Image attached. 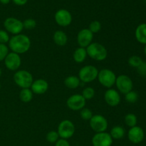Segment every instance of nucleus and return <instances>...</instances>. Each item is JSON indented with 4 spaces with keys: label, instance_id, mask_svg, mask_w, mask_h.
Returning <instances> with one entry per match:
<instances>
[{
    "label": "nucleus",
    "instance_id": "26",
    "mask_svg": "<svg viewBox=\"0 0 146 146\" xmlns=\"http://www.w3.org/2000/svg\"><path fill=\"white\" fill-rule=\"evenodd\" d=\"M125 99L129 104H135L138 100V94L135 91H131L125 94Z\"/></svg>",
    "mask_w": 146,
    "mask_h": 146
},
{
    "label": "nucleus",
    "instance_id": "5",
    "mask_svg": "<svg viewBox=\"0 0 146 146\" xmlns=\"http://www.w3.org/2000/svg\"><path fill=\"white\" fill-rule=\"evenodd\" d=\"M98 70L94 66L86 65L82 67L78 72V78L84 83H91L98 77Z\"/></svg>",
    "mask_w": 146,
    "mask_h": 146
},
{
    "label": "nucleus",
    "instance_id": "40",
    "mask_svg": "<svg viewBox=\"0 0 146 146\" xmlns=\"http://www.w3.org/2000/svg\"><path fill=\"white\" fill-rule=\"evenodd\" d=\"M0 89H1V84H0Z\"/></svg>",
    "mask_w": 146,
    "mask_h": 146
},
{
    "label": "nucleus",
    "instance_id": "25",
    "mask_svg": "<svg viewBox=\"0 0 146 146\" xmlns=\"http://www.w3.org/2000/svg\"><path fill=\"white\" fill-rule=\"evenodd\" d=\"M143 62L142 58H141L138 56H132L130 57L128 60V63L131 67H133V68H138L140 65H141L142 63Z\"/></svg>",
    "mask_w": 146,
    "mask_h": 146
},
{
    "label": "nucleus",
    "instance_id": "9",
    "mask_svg": "<svg viewBox=\"0 0 146 146\" xmlns=\"http://www.w3.org/2000/svg\"><path fill=\"white\" fill-rule=\"evenodd\" d=\"M4 27L7 31L14 35L19 34L24 29L23 22L14 17H9L4 22Z\"/></svg>",
    "mask_w": 146,
    "mask_h": 146
},
{
    "label": "nucleus",
    "instance_id": "14",
    "mask_svg": "<svg viewBox=\"0 0 146 146\" xmlns=\"http://www.w3.org/2000/svg\"><path fill=\"white\" fill-rule=\"evenodd\" d=\"M128 140L133 144L141 143L145 138V133L141 127L135 125L130 128L128 132Z\"/></svg>",
    "mask_w": 146,
    "mask_h": 146
},
{
    "label": "nucleus",
    "instance_id": "10",
    "mask_svg": "<svg viewBox=\"0 0 146 146\" xmlns=\"http://www.w3.org/2000/svg\"><path fill=\"white\" fill-rule=\"evenodd\" d=\"M86 100L82 96L81 94H74L68 98L66 105L69 109L72 111H81L85 108Z\"/></svg>",
    "mask_w": 146,
    "mask_h": 146
},
{
    "label": "nucleus",
    "instance_id": "3",
    "mask_svg": "<svg viewBox=\"0 0 146 146\" xmlns=\"http://www.w3.org/2000/svg\"><path fill=\"white\" fill-rule=\"evenodd\" d=\"M14 81L21 88H29L34 81L32 74L26 70L17 71L14 75Z\"/></svg>",
    "mask_w": 146,
    "mask_h": 146
},
{
    "label": "nucleus",
    "instance_id": "35",
    "mask_svg": "<svg viewBox=\"0 0 146 146\" xmlns=\"http://www.w3.org/2000/svg\"><path fill=\"white\" fill-rule=\"evenodd\" d=\"M55 146H71V145L67 140L61 138L55 143Z\"/></svg>",
    "mask_w": 146,
    "mask_h": 146
},
{
    "label": "nucleus",
    "instance_id": "36",
    "mask_svg": "<svg viewBox=\"0 0 146 146\" xmlns=\"http://www.w3.org/2000/svg\"><path fill=\"white\" fill-rule=\"evenodd\" d=\"M13 2L18 6H23L26 4L28 1V0H12Z\"/></svg>",
    "mask_w": 146,
    "mask_h": 146
},
{
    "label": "nucleus",
    "instance_id": "7",
    "mask_svg": "<svg viewBox=\"0 0 146 146\" xmlns=\"http://www.w3.org/2000/svg\"><path fill=\"white\" fill-rule=\"evenodd\" d=\"M115 84L118 91L123 94H126L127 93L133 91V83L132 79L128 76L124 74L116 77Z\"/></svg>",
    "mask_w": 146,
    "mask_h": 146
},
{
    "label": "nucleus",
    "instance_id": "15",
    "mask_svg": "<svg viewBox=\"0 0 146 146\" xmlns=\"http://www.w3.org/2000/svg\"><path fill=\"white\" fill-rule=\"evenodd\" d=\"M94 34L88 29H84L78 32L77 35V42L80 47L86 48L92 43Z\"/></svg>",
    "mask_w": 146,
    "mask_h": 146
},
{
    "label": "nucleus",
    "instance_id": "30",
    "mask_svg": "<svg viewBox=\"0 0 146 146\" xmlns=\"http://www.w3.org/2000/svg\"><path fill=\"white\" fill-rule=\"evenodd\" d=\"M80 115H81V118H82L84 121H90L91 118L93 116V113L92 111L90 109L87 108H84L83 109L81 110V112H80Z\"/></svg>",
    "mask_w": 146,
    "mask_h": 146
},
{
    "label": "nucleus",
    "instance_id": "20",
    "mask_svg": "<svg viewBox=\"0 0 146 146\" xmlns=\"http://www.w3.org/2000/svg\"><path fill=\"white\" fill-rule=\"evenodd\" d=\"M87 56L88 54H87L86 48H83V47H78L74 51L73 58L76 62L78 64H81L85 61Z\"/></svg>",
    "mask_w": 146,
    "mask_h": 146
},
{
    "label": "nucleus",
    "instance_id": "22",
    "mask_svg": "<svg viewBox=\"0 0 146 146\" xmlns=\"http://www.w3.org/2000/svg\"><path fill=\"white\" fill-rule=\"evenodd\" d=\"M110 135L112 137L113 139L120 140L123 138L125 135V129L122 126L116 125L111 130Z\"/></svg>",
    "mask_w": 146,
    "mask_h": 146
},
{
    "label": "nucleus",
    "instance_id": "17",
    "mask_svg": "<svg viewBox=\"0 0 146 146\" xmlns=\"http://www.w3.org/2000/svg\"><path fill=\"white\" fill-rule=\"evenodd\" d=\"M30 88L33 94L41 95L45 94L48 91V84L46 80L39 78L33 81Z\"/></svg>",
    "mask_w": 146,
    "mask_h": 146
},
{
    "label": "nucleus",
    "instance_id": "27",
    "mask_svg": "<svg viewBox=\"0 0 146 146\" xmlns=\"http://www.w3.org/2000/svg\"><path fill=\"white\" fill-rule=\"evenodd\" d=\"M81 95L86 100L92 99L95 96V90L92 87H86L84 89Z\"/></svg>",
    "mask_w": 146,
    "mask_h": 146
},
{
    "label": "nucleus",
    "instance_id": "8",
    "mask_svg": "<svg viewBox=\"0 0 146 146\" xmlns=\"http://www.w3.org/2000/svg\"><path fill=\"white\" fill-rule=\"evenodd\" d=\"M89 121L91 129L96 133L106 132L108 128V121L104 115H94Z\"/></svg>",
    "mask_w": 146,
    "mask_h": 146
},
{
    "label": "nucleus",
    "instance_id": "32",
    "mask_svg": "<svg viewBox=\"0 0 146 146\" xmlns=\"http://www.w3.org/2000/svg\"><path fill=\"white\" fill-rule=\"evenodd\" d=\"M9 54V48L6 44H0V61H4Z\"/></svg>",
    "mask_w": 146,
    "mask_h": 146
},
{
    "label": "nucleus",
    "instance_id": "21",
    "mask_svg": "<svg viewBox=\"0 0 146 146\" xmlns=\"http://www.w3.org/2000/svg\"><path fill=\"white\" fill-rule=\"evenodd\" d=\"M80 83H81V81L79 78L76 76H69L64 80L65 86L70 89H75L78 88L80 85Z\"/></svg>",
    "mask_w": 146,
    "mask_h": 146
},
{
    "label": "nucleus",
    "instance_id": "19",
    "mask_svg": "<svg viewBox=\"0 0 146 146\" xmlns=\"http://www.w3.org/2000/svg\"><path fill=\"white\" fill-rule=\"evenodd\" d=\"M53 40L56 45L59 46H64L67 44L68 37L64 31L58 30V31L54 32V36H53Z\"/></svg>",
    "mask_w": 146,
    "mask_h": 146
},
{
    "label": "nucleus",
    "instance_id": "38",
    "mask_svg": "<svg viewBox=\"0 0 146 146\" xmlns=\"http://www.w3.org/2000/svg\"><path fill=\"white\" fill-rule=\"evenodd\" d=\"M144 54H145V55L146 56V44L145 45V47H144Z\"/></svg>",
    "mask_w": 146,
    "mask_h": 146
},
{
    "label": "nucleus",
    "instance_id": "1",
    "mask_svg": "<svg viewBox=\"0 0 146 146\" xmlns=\"http://www.w3.org/2000/svg\"><path fill=\"white\" fill-rule=\"evenodd\" d=\"M9 47L12 52L22 54L27 52L31 47V40L24 34L14 35L9 41Z\"/></svg>",
    "mask_w": 146,
    "mask_h": 146
},
{
    "label": "nucleus",
    "instance_id": "31",
    "mask_svg": "<svg viewBox=\"0 0 146 146\" xmlns=\"http://www.w3.org/2000/svg\"><path fill=\"white\" fill-rule=\"evenodd\" d=\"M23 27H24V29L27 30L34 29L36 27V21L33 19H27L25 21H23Z\"/></svg>",
    "mask_w": 146,
    "mask_h": 146
},
{
    "label": "nucleus",
    "instance_id": "2",
    "mask_svg": "<svg viewBox=\"0 0 146 146\" xmlns=\"http://www.w3.org/2000/svg\"><path fill=\"white\" fill-rule=\"evenodd\" d=\"M87 54L90 58L97 61H104L108 56V51L100 43H91L86 48Z\"/></svg>",
    "mask_w": 146,
    "mask_h": 146
},
{
    "label": "nucleus",
    "instance_id": "16",
    "mask_svg": "<svg viewBox=\"0 0 146 146\" xmlns=\"http://www.w3.org/2000/svg\"><path fill=\"white\" fill-rule=\"evenodd\" d=\"M104 99L108 106H117L121 102V96L118 91L113 88H108L104 94Z\"/></svg>",
    "mask_w": 146,
    "mask_h": 146
},
{
    "label": "nucleus",
    "instance_id": "6",
    "mask_svg": "<svg viewBox=\"0 0 146 146\" xmlns=\"http://www.w3.org/2000/svg\"><path fill=\"white\" fill-rule=\"evenodd\" d=\"M58 135L62 139L71 138L75 133V126L72 121L70 120H64L59 123L58 126Z\"/></svg>",
    "mask_w": 146,
    "mask_h": 146
},
{
    "label": "nucleus",
    "instance_id": "12",
    "mask_svg": "<svg viewBox=\"0 0 146 146\" xmlns=\"http://www.w3.org/2000/svg\"><path fill=\"white\" fill-rule=\"evenodd\" d=\"M4 61L5 66L10 71H17L21 65V58L19 54L12 51L7 54Z\"/></svg>",
    "mask_w": 146,
    "mask_h": 146
},
{
    "label": "nucleus",
    "instance_id": "29",
    "mask_svg": "<svg viewBox=\"0 0 146 146\" xmlns=\"http://www.w3.org/2000/svg\"><path fill=\"white\" fill-rule=\"evenodd\" d=\"M88 29L93 33V34H96L99 32L101 29V24L98 21H91V24H89Z\"/></svg>",
    "mask_w": 146,
    "mask_h": 146
},
{
    "label": "nucleus",
    "instance_id": "23",
    "mask_svg": "<svg viewBox=\"0 0 146 146\" xmlns=\"http://www.w3.org/2000/svg\"><path fill=\"white\" fill-rule=\"evenodd\" d=\"M19 98L24 103L30 102L33 99V92L29 88H22L19 93Z\"/></svg>",
    "mask_w": 146,
    "mask_h": 146
},
{
    "label": "nucleus",
    "instance_id": "18",
    "mask_svg": "<svg viewBox=\"0 0 146 146\" xmlns=\"http://www.w3.org/2000/svg\"><path fill=\"white\" fill-rule=\"evenodd\" d=\"M135 36L137 41L145 45L146 44V23H142L139 24L135 29Z\"/></svg>",
    "mask_w": 146,
    "mask_h": 146
},
{
    "label": "nucleus",
    "instance_id": "24",
    "mask_svg": "<svg viewBox=\"0 0 146 146\" xmlns=\"http://www.w3.org/2000/svg\"><path fill=\"white\" fill-rule=\"evenodd\" d=\"M125 124L130 128L135 126L138 123V119H137V116L133 113H128L125 115V118H124Z\"/></svg>",
    "mask_w": 146,
    "mask_h": 146
},
{
    "label": "nucleus",
    "instance_id": "4",
    "mask_svg": "<svg viewBox=\"0 0 146 146\" xmlns=\"http://www.w3.org/2000/svg\"><path fill=\"white\" fill-rule=\"evenodd\" d=\"M98 82L104 87L111 88L115 84L116 80V76L115 73L108 68H104L98 71Z\"/></svg>",
    "mask_w": 146,
    "mask_h": 146
},
{
    "label": "nucleus",
    "instance_id": "34",
    "mask_svg": "<svg viewBox=\"0 0 146 146\" xmlns=\"http://www.w3.org/2000/svg\"><path fill=\"white\" fill-rule=\"evenodd\" d=\"M137 71L141 76H146V62L143 61L139 66L137 68Z\"/></svg>",
    "mask_w": 146,
    "mask_h": 146
},
{
    "label": "nucleus",
    "instance_id": "13",
    "mask_svg": "<svg viewBox=\"0 0 146 146\" xmlns=\"http://www.w3.org/2000/svg\"><path fill=\"white\" fill-rule=\"evenodd\" d=\"M93 146H111L113 138L110 133L106 132L96 133L92 138Z\"/></svg>",
    "mask_w": 146,
    "mask_h": 146
},
{
    "label": "nucleus",
    "instance_id": "11",
    "mask_svg": "<svg viewBox=\"0 0 146 146\" xmlns=\"http://www.w3.org/2000/svg\"><path fill=\"white\" fill-rule=\"evenodd\" d=\"M54 19L58 25L66 27L69 26L72 22V15L68 10L61 9L56 12Z\"/></svg>",
    "mask_w": 146,
    "mask_h": 146
},
{
    "label": "nucleus",
    "instance_id": "37",
    "mask_svg": "<svg viewBox=\"0 0 146 146\" xmlns=\"http://www.w3.org/2000/svg\"><path fill=\"white\" fill-rule=\"evenodd\" d=\"M11 0H0V2L3 4H7L10 2Z\"/></svg>",
    "mask_w": 146,
    "mask_h": 146
},
{
    "label": "nucleus",
    "instance_id": "33",
    "mask_svg": "<svg viewBox=\"0 0 146 146\" xmlns=\"http://www.w3.org/2000/svg\"><path fill=\"white\" fill-rule=\"evenodd\" d=\"M10 38L7 31L4 30H0V44H5L9 43Z\"/></svg>",
    "mask_w": 146,
    "mask_h": 146
},
{
    "label": "nucleus",
    "instance_id": "28",
    "mask_svg": "<svg viewBox=\"0 0 146 146\" xmlns=\"http://www.w3.org/2000/svg\"><path fill=\"white\" fill-rule=\"evenodd\" d=\"M46 141L51 143H55L59 138V135L57 131H51L46 134Z\"/></svg>",
    "mask_w": 146,
    "mask_h": 146
},
{
    "label": "nucleus",
    "instance_id": "39",
    "mask_svg": "<svg viewBox=\"0 0 146 146\" xmlns=\"http://www.w3.org/2000/svg\"><path fill=\"white\" fill-rule=\"evenodd\" d=\"M1 74H2V72H1V68H0V76H1Z\"/></svg>",
    "mask_w": 146,
    "mask_h": 146
}]
</instances>
